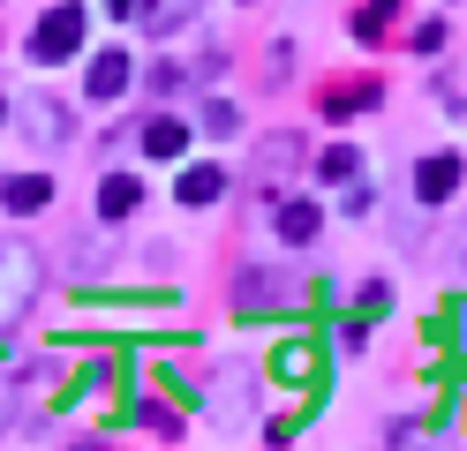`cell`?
Returning <instances> with one entry per match:
<instances>
[{
	"mask_svg": "<svg viewBox=\"0 0 467 451\" xmlns=\"http://www.w3.org/2000/svg\"><path fill=\"white\" fill-rule=\"evenodd\" d=\"M392 15H400V0H369V8L355 15V38L369 46V38H377V30H385V23H392Z\"/></svg>",
	"mask_w": 467,
	"mask_h": 451,
	"instance_id": "e0dca14e",
	"label": "cell"
},
{
	"mask_svg": "<svg viewBox=\"0 0 467 451\" xmlns=\"http://www.w3.org/2000/svg\"><path fill=\"white\" fill-rule=\"evenodd\" d=\"M189 150V120H151L143 128V159H182Z\"/></svg>",
	"mask_w": 467,
	"mask_h": 451,
	"instance_id": "4fadbf2b",
	"label": "cell"
},
{
	"mask_svg": "<svg viewBox=\"0 0 467 451\" xmlns=\"http://www.w3.org/2000/svg\"><path fill=\"white\" fill-rule=\"evenodd\" d=\"M106 15H121V23H129V15H143V0H106Z\"/></svg>",
	"mask_w": 467,
	"mask_h": 451,
	"instance_id": "603a6c76",
	"label": "cell"
},
{
	"mask_svg": "<svg viewBox=\"0 0 467 451\" xmlns=\"http://www.w3.org/2000/svg\"><path fill=\"white\" fill-rule=\"evenodd\" d=\"M272 226H279V241H286V249H309V241H317V233H325V210H317L309 196H286Z\"/></svg>",
	"mask_w": 467,
	"mask_h": 451,
	"instance_id": "8992f818",
	"label": "cell"
},
{
	"mask_svg": "<svg viewBox=\"0 0 467 451\" xmlns=\"http://www.w3.org/2000/svg\"><path fill=\"white\" fill-rule=\"evenodd\" d=\"M129 76H136V53H99L91 76H83V98H91V106H113V98L129 90Z\"/></svg>",
	"mask_w": 467,
	"mask_h": 451,
	"instance_id": "5b68a950",
	"label": "cell"
},
{
	"mask_svg": "<svg viewBox=\"0 0 467 451\" xmlns=\"http://www.w3.org/2000/svg\"><path fill=\"white\" fill-rule=\"evenodd\" d=\"M203 136H242V106L234 98H203Z\"/></svg>",
	"mask_w": 467,
	"mask_h": 451,
	"instance_id": "2e32d148",
	"label": "cell"
},
{
	"mask_svg": "<svg viewBox=\"0 0 467 451\" xmlns=\"http://www.w3.org/2000/svg\"><path fill=\"white\" fill-rule=\"evenodd\" d=\"M16 113H23V136H31L38 150H61V143L76 136V120H68V106L53 98V90H31V98H23Z\"/></svg>",
	"mask_w": 467,
	"mask_h": 451,
	"instance_id": "3957f363",
	"label": "cell"
},
{
	"mask_svg": "<svg viewBox=\"0 0 467 451\" xmlns=\"http://www.w3.org/2000/svg\"><path fill=\"white\" fill-rule=\"evenodd\" d=\"M136 414H143V429H159V436H182V421H173V414H166V406H159V399H143V406H136Z\"/></svg>",
	"mask_w": 467,
	"mask_h": 451,
	"instance_id": "ac0fdd59",
	"label": "cell"
},
{
	"mask_svg": "<svg viewBox=\"0 0 467 451\" xmlns=\"http://www.w3.org/2000/svg\"><path fill=\"white\" fill-rule=\"evenodd\" d=\"M53 180L46 173H0V210H46Z\"/></svg>",
	"mask_w": 467,
	"mask_h": 451,
	"instance_id": "9c48e42d",
	"label": "cell"
},
{
	"mask_svg": "<svg viewBox=\"0 0 467 451\" xmlns=\"http://www.w3.org/2000/svg\"><path fill=\"white\" fill-rule=\"evenodd\" d=\"M196 76H203V83L226 76V46H203V53H196Z\"/></svg>",
	"mask_w": 467,
	"mask_h": 451,
	"instance_id": "ffe728a7",
	"label": "cell"
},
{
	"mask_svg": "<svg viewBox=\"0 0 467 451\" xmlns=\"http://www.w3.org/2000/svg\"><path fill=\"white\" fill-rule=\"evenodd\" d=\"M295 166H302V136H295V128H279V136L256 143V173H265V180H286Z\"/></svg>",
	"mask_w": 467,
	"mask_h": 451,
	"instance_id": "30bf717a",
	"label": "cell"
},
{
	"mask_svg": "<svg viewBox=\"0 0 467 451\" xmlns=\"http://www.w3.org/2000/svg\"><path fill=\"white\" fill-rule=\"evenodd\" d=\"M189 8H196V0H143V30H151V38H166V30H182L189 23Z\"/></svg>",
	"mask_w": 467,
	"mask_h": 451,
	"instance_id": "5bb4252c",
	"label": "cell"
},
{
	"mask_svg": "<svg viewBox=\"0 0 467 451\" xmlns=\"http://www.w3.org/2000/svg\"><path fill=\"white\" fill-rule=\"evenodd\" d=\"M415 53H445V23H422L415 30Z\"/></svg>",
	"mask_w": 467,
	"mask_h": 451,
	"instance_id": "7402d4cb",
	"label": "cell"
},
{
	"mask_svg": "<svg viewBox=\"0 0 467 451\" xmlns=\"http://www.w3.org/2000/svg\"><path fill=\"white\" fill-rule=\"evenodd\" d=\"M136 203H143V180H136V173H106V180H99V219H106V226L136 219Z\"/></svg>",
	"mask_w": 467,
	"mask_h": 451,
	"instance_id": "ba28073f",
	"label": "cell"
},
{
	"mask_svg": "<svg viewBox=\"0 0 467 451\" xmlns=\"http://www.w3.org/2000/svg\"><path fill=\"white\" fill-rule=\"evenodd\" d=\"M377 98H385V83H377V76H347V83H325L317 113H325V120H355V113H377Z\"/></svg>",
	"mask_w": 467,
	"mask_h": 451,
	"instance_id": "277c9868",
	"label": "cell"
},
{
	"mask_svg": "<svg viewBox=\"0 0 467 451\" xmlns=\"http://www.w3.org/2000/svg\"><path fill=\"white\" fill-rule=\"evenodd\" d=\"M0 120H8V98H0Z\"/></svg>",
	"mask_w": 467,
	"mask_h": 451,
	"instance_id": "cb8c5ba5",
	"label": "cell"
},
{
	"mask_svg": "<svg viewBox=\"0 0 467 451\" xmlns=\"http://www.w3.org/2000/svg\"><path fill=\"white\" fill-rule=\"evenodd\" d=\"M286 293H295L286 271H242V316L249 309H272V301H286Z\"/></svg>",
	"mask_w": 467,
	"mask_h": 451,
	"instance_id": "7c38bea8",
	"label": "cell"
},
{
	"mask_svg": "<svg viewBox=\"0 0 467 451\" xmlns=\"http://www.w3.org/2000/svg\"><path fill=\"white\" fill-rule=\"evenodd\" d=\"M83 53V0H53V8L31 23V60L38 68H61V60Z\"/></svg>",
	"mask_w": 467,
	"mask_h": 451,
	"instance_id": "6da1fadb",
	"label": "cell"
},
{
	"mask_svg": "<svg viewBox=\"0 0 467 451\" xmlns=\"http://www.w3.org/2000/svg\"><path fill=\"white\" fill-rule=\"evenodd\" d=\"M286 68H295V46L279 38V46H272V68H265V83H286Z\"/></svg>",
	"mask_w": 467,
	"mask_h": 451,
	"instance_id": "44dd1931",
	"label": "cell"
},
{
	"mask_svg": "<svg viewBox=\"0 0 467 451\" xmlns=\"http://www.w3.org/2000/svg\"><path fill=\"white\" fill-rule=\"evenodd\" d=\"M38 279H46V263L31 241H0V323H16L38 301Z\"/></svg>",
	"mask_w": 467,
	"mask_h": 451,
	"instance_id": "7a4b0ae2",
	"label": "cell"
},
{
	"mask_svg": "<svg viewBox=\"0 0 467 451\" xmlns=\"http://www.w3.org/2000/svg\"><path fill=\"white\" fill-rule=\"evenodd\" d=\"M355 173H362V150H355V143H332L325 159H317V180H332V189H347Z\"/></svg>",
	"mask_w": 467,
	"mask_h": 451,
	"instance_id": "9a60e30c",
	"label": "cell"
},
{
	"mask_svg": "<svg viewBox=\"0 0 467 451\" xmlns=\"http://www.w3.org/2000/svg\"><path fill=\"white\" fill-rule=\"evenodd\" d=\"M173 196H182V210H203L226 196V166H189L182 180H173Z\"/></svg>",
	"mask_w": 467,
	"mask_h": 451,
	"instance_id": "8fae6325",
	"label": "cell"
},
{
	"mask_svg": "<svg viewBox=\"0 0 467 451\" xmlns=\"http://www.w3.org/2000/svg\"><path fill=\"white\" fill-rule=\"evenodd\" d=\"M385 309H392V286H385V279H369V286H362V323H369V316H385Z\"/></svg>",
	"mask_w": 467,
	"mask_h": 451,
	"instance_id": "d6986e66",
	"label": "cell"
},
{
	"mask_svg": "<svg viewBox=\"0 0 467 451\" xmlns=\"http://www.w3.org/2000/svg\"><path fill=\"white\" fill-rule=\"evenodd\" d=\"M460 173H467V166H460V150H437V159L415 166V196H422V203H445V196L460 189Z\"/></svg>",
	"mask_w": 467,
	"mask_h": 451,
	"instance_id": "52a82bcc",
	"label": "cell"
}]
</instances>
